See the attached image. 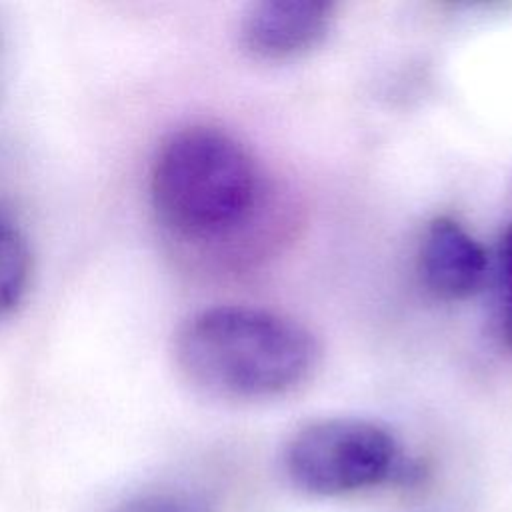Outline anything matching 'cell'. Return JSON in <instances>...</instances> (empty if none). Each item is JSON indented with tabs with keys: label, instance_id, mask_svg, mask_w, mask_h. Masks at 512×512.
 Listing matches in <instances>:
<instances>
[{
	"label": "cell",
	"instance_id": "1",
	"mask_svg": "<svg viewBox=\"0 0 512 512\" xmlns=\"http://www.w3.org/2000/svg\"><path fill=\"white\" fill-rule=\"evenodd\" d=\"M318 344L300 322L240 304L188 316L172 340L178 374L196 392L230 402L284 396L310 378Z\"/></svg>",
	"mask_w": 512,
	"mask_h": 512
},
{
	"label": "cell",
	"instance_id": "8",
	"mask_svg": "<svg viewBox=\"0 0 512 512\" xmlns=\"http://www.w3.org/2000/svg\"><path fill=\"white\" fill-rule=\"evenodd\" d=\"M502 280H504V294H502V334L506 346L512 350V224L506 228L502 240Z\"/></svg>",
	"mask_w": 512,
	"mask_h": 512
},
{
	"label": "cell",
	"instance_id": "4",
	"mask_svg": "<svg viewBox=\"0 0 512 512\" xmlns=\"http://www.w3.org/2000/svg\"><path fill=\"white\" fill-rule=\"evenodd\" d=\"M334 4L326 0H260L240 22V44L258 60H288L318 46Z\"/></svg>",
	"mask_w": 512,
	"mask_h": 512
},
{
	"label": "cell",
	"instance_id": "5",
	"mask_svg": "<svg viewBox=\"0 0 512 512\" xmlns=\"http://www.w3.org/2000/svg\"><path fill=\"white\" fill-rule=\"evenodd\" d=\"M418 266L424 286L434 296L462 300L482 286L488 260L484 248L460 222L438 216L424 230Z\"/></svg>",
	"mask_w": 512,
	"mask_h": 512
},
{
	"label": "cell",
	"instance_id": "6",
	"mask_svg": "<svg viewBox=\"0 0 512 512\" xmlns=\"http://www.w3.org/2000/svg\"><path fill=\"white\" fill-rule=\"evenodd\" d=\"M32 278V252L22 230L0 218V320L24 300Z\"/></svg>",
	"mask_w": 512,
	"mask_h": 512
},
{
	"label": "cell",
	"instance_id": "3",
	"mask_svg": "<svg viewBox=\"0 0 512 512\" xmlns=\"http://www.w3.org/2000/svg\"><path fill=\"white\" fill-rule=\"evenodd\" d=\"M294 486L316 496H340L406 474L394 434L366 418H322L298 428L284 448Z\"/></svg>",
	"mask_w": 512,
	"mask_h": 512
},
{
	"label": "cell",
	"instance_id": "2",
	"mask_svg": "<svg viewBox=\"0 0 512 512\" xmlns=\"http://www.w3.org/2000/svg\"><path fill=\"white\" fill-rule=\"evenodd\" d=\"M150 202L158 222L194 244L226 240L254 214L260 174L232 134L208 124L170 132L150 166Z\"/></svg>",
	"mask_w": 512,
	"mask_h": 512
},
{
	"label": "cell",
	"instance_id": "7",
	"mask_svg": "<svg viewBox=\"0 0 512 512\" xmlns=\"http://www.w3.org/2000/svg\"><path fill=\"white\" fill-rule=\"evenodd\" d=\"M110 512H210L208 502L180 488H154L120 500Z\"/></svg>",
	"mask_w": 512,
	"mask_h": 512
}]
</instances>
